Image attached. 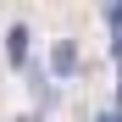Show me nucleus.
I'll list each match as a JSON object with an SVG mask.
<instances>
[{"label": "nucleus", "instance_id": "obj_1", "mask_svg": "<svg viewBox=\"0 0 122 122\" xmlns=\"http://www.w3.org/2000/svg\"><path fill=\"white\" fill-rule=\"evenodd\" d=\"M6 56L11 61H28V28H11L6 33Z\"/></svg>", "mask_w": 122, "mask_h": 122}, {"label": "nucleus", "instance_id": "obj_2", "mask_svg": "<svg viewBox=\"0 0 122 122\" xmlns=\"http://www.w3.org/2000/svg\"><path fill=\"white\" fill-rule=\"evenodd\" d=\"M50 61H56V72H72V67H78V50L67 45V39H61V45H56V56H50Z\"/></svg>", "mask_w": 122, "mask_h": 122}, {"label": "nucleus", "instance_id": "obj_3", "mask_svg": "<svg viewBox=\"0 0 122 122\" xmlns=\"http://www.w3.org/2000/svg\"><path fill=\"white\" fill-rule=\"evenodd\" d=\"M111 28H117V50H122V0L111 6Z\"/></svg>", "mask_w": 122, "mask_h": 122}, {"label": "nucleus", "instance_id": "obj_4", "mask_svg": "<svg viewBox=\"0 0 122 122\" xmlns=\"http://www.w3.org/2000/svg\"><path fill=\"white\" fill-rule=\"evenodd\" d=\"M100 122H122V117H117V111H106V117H100Z\"/></svg>", "mask_w": 122, "mask_h": 122}, {"label": "nucleus", "instance_id": "obj_5", "mask_svg": "<svg viewBox=\"0 0 122 122\" xmlns=\"http://www.w3.org/2000/svg\"><path fill=\"white\" fill-rule=\"evenodd\" d=\"M117 100H122V89H117Z\"/></svg>", "mask_w": 122, "mask_h": 122}]
</instances>
